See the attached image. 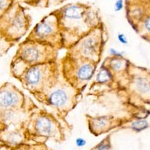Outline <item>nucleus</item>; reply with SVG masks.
Returning <instances> with one entry per match:
<instances>
[{"label":"nucleus","mask_w":150,"mask_h":150,"mask_svg":"<svg viewBox=\"0 0 150 150\" xmlns=\"http://www.w3.org/2000/svg\"><path fill=\"white\" fill-rule=\"evenodd\" d=\"M62 34L63 48L71 47L84 34L101 23L99 11L86 3H68L54 10Z\"/></svg>","instance_id":"1"},{"label":"nucleus","mask_w":150,"mask_h":150,"mask_svg":"<svg viewBox=\"0 0 150 150\" xmlns=\"http://www.w3.org/2000/svg\"><path fill=\"white\" fill-rule=\"evenodd\" d=\"M58 77V66L56 61H54L25 66L17 78L32 93L44 95L56 82Z\"/></svg>","instance_id":"2"},{"label":"nucleus","mask_w":150,"mask_h":150,"mask_svg":"<svg viewBox=\"0 0 150 150\" xmlns=\"http://www.w3.org/2000/svg\"><path fill=\"white\" fill-rule=\"evenodd\" d=\"M31 18L25 9L14 0L3 15L0 17V36L11 42H17L27 33Z\"/></svg>","instance_id":"3"},{"label":"nucleus","mask_w":150,"mask_h":150,"mask_svg":"<svg viewBox=\"0 0 150 150\" xmlns=\"http://www.w3.org/2000/svg\"><path fill=\"white\" fill-rule=\"evenodd\" d=\"M97 63L90 60L66 54L61 62L63 79L80 92L91 80L97 68Z\"/></svg>","instance_id":"4"},{"label":"nucleus","mask_w":150,"mask_h":150,"mask_svg":"<svg viewBox=\"0 0 150 150\" xmlns=\"http://www.w3.org/2000/svg\"><path fill=\"white\" fill-rule=\"evenodd\" d=\"M105 45L104 40V25L101 23L93 28L67 49V54L70 56L83 58L99 63L103 48Z\"/></svg>","instance_id":"5"},{"label":"nucleus","mask_w":150,"mask_h":150,"mask_svg":"<svg viewBox=\"0 0 150 150\" xmlns=\"http://www.w3.org/2000/svg\"><path fill=\"white\" fill-rule=\"evenodd\" d=\"M58 49L52 47L51 45L26 38L19 44L14 58L20 60L26 66H31L35 64L54 62L56 61Z\"/></svg>","instance_id":"6"},{"label":"nucleus","mask_w":150,"mask_h":150,"mask_svg":"<svg viewBox=\"0 0 150 150\" xmlns=\"http://www.w3.org/2000/svg\"><path fill=\"white\" fill-rule=\"evenodd\" d=\"M26 38L51 45L52 47L58 50L60 48H63L61 30H60L58 18L54 11L41 19L32 28L31 32Z\"/></svg>","instance_id":"7"},{"label":"nucleus","mask_w":150,"mask_h":150,"mask_svg":"<svg viewBox=\"0 0 150 150\" xmlns=\"http://www.w3.org/2000/svg\"><path fill=\"white\" fill-rule=\"evenodd\" d=\"M77 90L64 80H59V77L45 95V102L59 111L69 110L73 106L75 94Z\"/></svg>","instance_id":"8"},{"label":"nucleus","mask_w":150,"mask_h":150,"mask_svg":"<svg viewBox=\"0 0 150 150\" xmlns=\"http://www.w3.org/2000/svg\"><path fill=\"white\" fill-rule=\"evenodd\" d=\"M128 23L137 33V24L149 13V0H125Z\"/></svg>","instance_id":"9"},{"label":"nucleus","mask_w":150,"mask_h":150,"mask_svg":"<svg viewBox=\"0 0 150 150\" xmlns=\"http://www.w3.org/2000/svg\"><path fill=\"white\" fill-rule=\"evenodd\" d=\"M23 100V95L15 87L5 84L0 88V109L17 108Z\"/></svg>","instance_id":"10"},{"label":"nucleus","mask_w":150,"mask_h":150,"mask_svg":"<svg viewBox=\"0 0 150 150\" xmlns=\"http://www.w3.org/2000/svg\"><path fill=\"white\" fill-rule=\"evenodd\" d=\"M109 68L114 79L117 76H124L129 78V65L130 62L125 57L108 56L103 62Z\"/></svg>","instance_id":"11"},{"label":"nucleus","mask_w":150,"mask_h":150,"mask_svg":"<svg viewBox=\"0 0 150 150\" xmlns=\"http://www.w3.org/2000/svg\"><path fill=\"white\" fill-rule=\"evenodd\" d=\"M35 129L40 135L50 136L54 133L56 126L54 120L51 117L48 115H41L35 121Z\"/></svg>","instance_id":"12"},{"label":"nucleus","mask_w":150,"mask_h":150,"mask_svg":"<svg viewBox=\"0 0 150 150\" xmlns=\"http://www.w3.org/2000/svg\"><path fill=\"white\" fill-rule=\"evenodd\" d=\"M114 77L112 73L105 64H101L99 67L97 75L95 78V83L100 84V85H110L113 81H114Z\"/></svg>","instance_id":"13"},{"label":"nucleus","mask_w":150,"mask_h":150,"mask_svg":"<svg viewBox=\"0 0 150 150\" xmlns=\"http://www.w3.org/2000/svg\"><path fill=\"white\" fill-rule=\"evenodd\" d=\"M111 122H112V119L109 116H100V117L91 119V124H89V127L91 128V130L97 129L99 130L98 133H101L105 131V130L107 131V130L110 129Z\"/></svg>","instance_id":"14"},{"label":"nucleus","mask_w":150,"mask_h":150,"mask_svg":"<svg viewBox=\"0 0 150 150\" xmlns=\"http://www.w3.org/2000/svg\"><path fill=\"white\" fill-rule=\"evenodd\" d=\"M137 34L144 38L146 40H149V34H150V15L149 13L146 14L142 20L137 24Z\"/></svg>","instance_id":"15"},{"label":"nucleus","mask_w":150,"mask_h":150,"mask_svg":"<svg viewBox=\"0 0 150 150\" xmlns=\"http://www.w3.org/2000/svg\"><path fill=\"white\" fill-rule=\"evenodd\" d=\"M130 128L136 132H140V131H142V130H145L148 128V121L145 119L134 120V121L130 124Z\"/></svg>","instance_id":"16"},{"label":"nucleus","mask_w":150,"mask_h":150,"mask_svg":"<svg viewBox=\"0 0 150 150\" xmlns=\"http://www.w3.org/2000/svg\"><path fill=\"white\" fill-rule=\"evenodd\" d=\"M13 45H14L13 42L8 41L4 37L0 36V56H2L3 54L7 53V51L9 50V48L12 47Z\"/></svg>","instance_id":"17"},{"label":"nucleus","mask_w":150,"mask_h":150,"mask_svg":"<svg viewBox=\"0 0 150 150\" xmlns=\"http://www.w3.org/2000/svg\"><path fill=\"white\" fill-rule=\"evenodd\" d=\"M24 3L34 7H48L47 0H21Z\"/></svg>","instance_id":"18"},{"label":"nucleus","mask_w":150,"mask_h":150,"mask_svg":"<svg viewBox=\"0 0 150 150\" xmlns=\"http://www.w3.org/2000/svg\"><path fill=\"white\" fill-rule=\"evenodd\" d=\"M14 0H0V17L8 10Z\"/></svg>","instance_id":"19"},{"label":"nucleus","mask_w":150,"mask_h":150,"mask_svg":"<svg viewBox=\"0 0 150 150\" xmlns=\"http://www.w3.org/2000/svg\"><path fill=\"white\" fill-rule=\"evenodd\" d=\"M125 0H116L114 3V11L115 12H119L121 11L125 6Z\"/></svg>","instance_id":"20"},{"label":"nucleus","mask_w":150,"mask_h":150,"mask_svg":"<svg viewBox=\"0 0 150 150\" xmlns=\"http://www.w3.org/2000/svg\"><path fill=\"white\" fill-rule=\"evenodd\" d=\"M109 148H110L109 141L104 139L102 142H100V144H98V146L96 147V150H108Z\"/></svg>","instance_id":"21"},{"label":"nucleus","mask_w":150,"mask_h":150,"mask_svg":"<svg viewBox=\"0 0 150 150\" xmlns=\"http://www.w3.org/2000/svg\"><path fill=\"white\" fill-rule=\"evenodd\" d=\"M124 52L118 51V50L114 49V48H110L109 49V56H113V57H124Z\"/></svg>","instance_id":"22"},{"label":"nucleus","mask_w":150,"mask_h":150,"mask_svg":"<svg viewBox=\"0 0 150 150\" xmlns=\"http://www.w3.org/2000/svg\"><path fill=\"white\" fill-rule=\"evenodd\" d=\"M117 38H118V40H119V42L121 43V44H124V45L128 44V40H127L126 35L123 34V33H120V34H118Z\"/></svg>","instance_id":"23"},{"label":"nucleus","mask_w":150,"mask_h":150,"mask_svg":"<svg viewBox=\"0 0 150 150\" xmlns=\"http://www.w3.org/2000/svg\"><path fill=\"white\" fill-rule=\"evenodd\" d=\"M65 0H47V3H48V7L49 6H57L59 4L63 3Z\"/></svg>","instance_id":"24"},{"label":"nucleus","mask_w":150,"mask_h":150,"mask_svg":"<svg viewBox=\"0 0 150 150\" xmlns=\"http://www.w3.org/2000/svg\"><path fill=\"white\" fill-rule=\"evenodd\" d=\"M75 144H76L77 147H83L86 145V140L84 138H81V137H79V138L76 139V141H75Z\"/></svg>","instance_id":"25"}]
</instances>
